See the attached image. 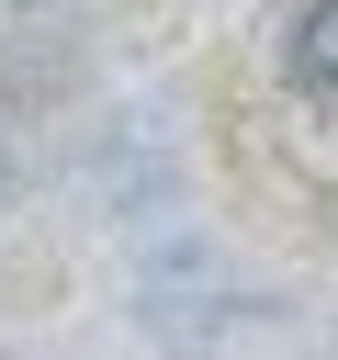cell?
<instances>
[{
    "mask_svg": "<svg viewBox=\"0 0 338 360\" xmlns=\"http://www.w3.org/2000/svg\"><path fill=\"white\" fill-rule=\"evenodd\" d=\"M282 68H293V90L338 101V0H304V22H293V45H282Z\"/></svg>",
    "mask_w": 338,
    "mask_h": 360,
    "instance_id": "6da1fadb",
    "label": "cell"
}]
</instances>
